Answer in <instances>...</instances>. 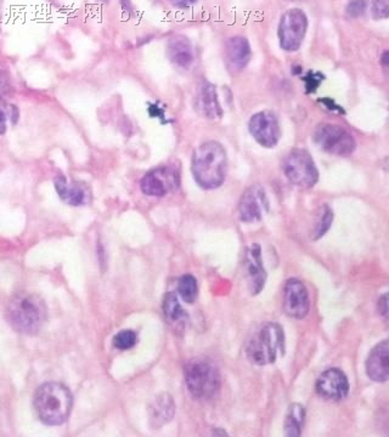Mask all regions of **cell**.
<instances>
[{"mask_svg":"<svg viewBox=\"0 0 389 437\" xmlns=\"http://www.w3.org/2000/svg\"><path fill=\"white\" fill-rule=\"evenodd\" d=\"M285 335L277 323H267L257 330L246 346V354L251 362L265 366L277 361L279 354L284 353Z\"/></svg>","mask_w":389,"mask_h":437,"instance_id":"4","label":"cell"},{"mask_svg":"<svg viewBox=\"0 0 389 437\" xmlns=\"http://www.w3.org/2000/svg\"><path fill=\"white\" fill-rule=\"evenodd\" d=\"M45 304L32 293L16 294L10 299L6 309V318L15 330L22 334H37L47 321Z\"/></svg>","mask_w":389,"mask_h":437,"instance_id":"2","label":"cell"},{"mask_svg":"<svg viewBox=\"0 0 389 437\" xmlns=\"http://www.w3.org/2000/svg\"><path fill=\"white\" fill-rule=\"evenodd\" d=\"M6 133V113L3 108H0V135H4Z\"/></svg>","mask_w":389,"mask_h":437,"instance_id":"32","label":"cell"},{"mask_svg":"<svg viewBox=\"0 0 389 437\" xmlns=\"http://www.w3.org/2000/svg\"><path fill=\"white\" fill-rule=\"evenodd\" d=\"M381 62H382V65L385 66V67H387V66L389 65L388 50H386V52H383V55H382V59H381Z\"/></svg>","mask_w":389,"mask_h":437,"instance_id":"36","label":"cell"},{"mask_svg":"<svg viewBox=\"0 0 389 437\" xmlns=\"http://www.w3.org/2000/svg\"><path fill=\"white\" fill-rule=\"evenodd\" d=\"M269 209L267 193L260 185L256 184L249 187L241 197L239 203L240 218L244 223H257Z\"/></svg>","mask_w":389,"mask_h":437,"instance_id":"11","label":"cell"},{"mask_svg":"<svg viewBox=\"0 0 389 437\" xmlns=\"http://www.w3.org/2000/svg\"><path fill=\"white\" fill-rule=\"evenodd\" d=\"M54 186L57 195L65 203L72 207L83 205L87 200V192L85 187L75 182H70L65 177H57L54 180Z\"/></svg>","mask_w":389,"mask_h":437,"instance_id":"19","label":"cell"},{"mask_svg":"<svg viewBox=\"0 0 389 437\" xmlns=\"http://www.w3.org/2000/svg\"><path fill=\"white\" fill-rule=\"evenodd\" d=\"M251 45L244 37L235 36L226 43V66L231 72H241L251 60Z\"/></svg>","mask_w":389,"mask_h":437,"instance_id":"16","label":"cell"},{"mask_svg":"<svg viewBox=\"0 0 389 437\" xmlns=\"http://www.w3.org/2000/svg\"><path fill=\"white\" fill-rule=\"evenodd\" d=\"M309 294L298 279H288L284 288V310L293 318H304L309 312Z\"/></svg>","mask_w":389,"mask_h":437,"instance_id":"12","label":"cell"},{"mask_svg":"<svg viewBox=\"0 0 389 437\" xmlns=\"http://www.w3.org/2000/svg\"><path fill=\"white\" fill-rule=\"evenodd\" d=\"M304 80L307 93H315L316 89L319 88L320 83L324 80V75L316 73V72H309Z\"/></svg>","mask_w":389,"mask_h":437,"instance_id":"29","label":"cell"},{"mask_svg":"<svg viewBox=\"0 0 389 437\" xmlns=\"http://www.w3.org/2000/svg\"><path fill=\"white\" fill-rule=\"evenodd\" d=\"M332 220V210L330 209L328 205H325L323 215H321V220H320L319 223L316 225V228H315V239L323 237L325 233L328 232V228H331Z\"/></svg>","mask_w":389,"mask_h":437,"instance_id":"25","label":"cell"},{"mask_svg":"<svg viewBox=\"0 0 389 437\" xmlns=\"http://www.w3.org/2000/svg\"><path fill=\"white\" fill-rule=\"evenodd\" d=\"M379 310L381 313L387 318V313H388V306H387V294H385L382 298L379 300Z\"/></svg>","mask_w":389,"mask_h":437,"instance_id":"31","label":"cell"},{"mask_svg":"<svg viewBox=\"0 0 389 437\" xmlns=\"http://www.w3.org/2000/svg\"><path fill=\"white\" fill-rule=\"evenodd\" d=\"M198 106L203 116L208 119H216L223 116V110L218 100L216 87L213 84L208 82L202 83L198 95Z\"/></svg>","mask_w":389,"mask_h":437,"instance_id":"20","label":"cell"},{"mask_svg":"<svg viewBox=\"0 0 389 437\" xmlns=\"http://www.w3.org/2000/svg\"><path fill=\"white\" fill-rule=\"evenodd\" d=\"M308 29V17L302 9L287 10L279 24V40L282 50L295 52L300 50Z\"/></svg>","mask_w":389,"mask_h":437,"instance_id":"8","label":"cell"},{"mask_svg":"<svg viewBox=\"0 0 389 437\" xmlns=\"http://www.w3.org/2000/svg\"><path fill=\"white\" fill-rule=\"evenodd\" d=\"M197 1L198 0H170V3L173 4V6L178 8V9H189L193 5L196 4Z\"/></svg>","mask_w":389,"mask_h":437,"instance_id":"30","label":"cell"},{"mask_svg":"<svg viewBox=\"0 0 389 437\" xmlns=\"http://www.w3.org/2000/svg\"><path fill=\"white\" fill-rule=\"evenodd\" d=\"M177 290L184 302L193 304L196 300L197 294H198L196 279L191 274H184L179 279Z\"/></svg>","mask_w":389,"mask_h":437,"instance_id":"23","label":"cell"},{"mask_svg":"<svg viewBox=\"0 0 389 437\" xmlns=\"http://www.w3.org/2000/svg\"><path fill=\"white\" fill-rule=\"evenodd\" d=\"M372 16L375 20L388 19L389 3L388 0H372Z\"/></svg>","mask_w":389,"mask_h":437,"instance_id":"26","label":"cell"},{"mask_svg":"<svg viewBox=\"0 0 389 437\" xmlns=\"http://www.w3.org/2000/svg\"><path fill=\"white\" fill-rule=\"evenodd\" d=\"M180 186V172L174 167H161L141 179V191L150 197H163Z\"/></svg>","mask_w":389,"mask_h":437,"instance_id":"9","label":"cell"},{"mask_svg":"<svg viewBox=\"0 0 389 437\" xmlns=\"http://www.w3.org/2000/svg\"><path fill=\"white\" fill-rule=\"evenodd\" d=\"M185 383L197 400H211L221 390L218 368L207 360H195L185 367Z\"/></svg>","mask_w":389,"mask_h":437,"instance_id":"5","label":"cell"},{"mask_svg":"<svg viewBox=\"0 0 389 437\" xmlns=\"http://www.w3.org/2000/svg\"><path fill=\"white\" fill-rule=\"evenodd\" d=\"M10 116H11V123L13 124H16L17 121H19L20 112L17 106H15V105H11L10 106Z\"/></svg>","mask_w":389,"mask_h":437,"instance_id":"33","label":"cell"},{"mask_svg":"<svg viewBox=\"0 0 389 437\" xmlns=\"http://www.w3.org/2000/svg\"><path fill=\"white\" fill-rule=\"evenodd\" d=\"M174 410L175 406L172 397L164 394L157 397L151 407V419L155 422L156 425H162L173 418Z\"/></svg>","mask_w":389,"mask_h":437,"instance_id":"21","label":"cell"},{"mask_svg":"<svg viewBox=\"0 0 389 437\" xmlns=\"http://www.w3.org/2000/svg\"><path fill=\"white\" fill-rule=\"evenodd\" d=\"M287 179L300 188H310L319 180V172L309 152L302 149H292L284 162Z\"/></svg>","mask_w":389,"mask_h":437,"instance_id":"7","label":"cell"},{"mask_svg":"<svg viewBox=\"0 0 389 437\" xmlns=\"http://www.w3.org/2000/svg\"><path fill=\"white\" fill-rule=\"evenodd\" d=\"M193 174L198 186L213 190L223 185L228 172L226 151L216 141L200 145L193 156Z\"/></svg>","mask_w":389,"mask_h":437,"instance_id":"1","label":"cell"},{"mask_svg":"<svg viewBox=\"0 0 389 437\" xmlns=\"http://www.w3.org/2000/svg\"><path fill=\"white\" fill-rule=\"evenodd\" d=\"M167 52L169 60L182 68H189L195 61L193 44L188 38L183 36L172 38L169 40Z\"/></svg>","mask_w":389,"mask_h":437,"instance_id":"17","label":"cell"},{"mask_svg":"<svg viewBox=\"0 0 389 437\" xmlns=\"http://www.w3.org/2000/svg\"><path fill=\"white\" fill-rule=\"evenodd\" d=\"M121 5H122L124 11H127L129 14H133V6H131V0H121Z\"/></svg>","mask_w":389,"mask_h":437,"instance_id":"34","label":"cell"},{"mask_svg":"<svg viewBox=\"0 0 389 437\" xmlns=\"http://www.w3.org/2000/svg\"><path fill=\"white\" fill-rule=\"evenodd\" d=\"M163 313L166 321L175 330H185L189 323L188 312L184 310L179 302L177 294L169 292L163 299Z\"/></svg>","mask_w":389,"mask_h":437,"instance_id":"18","label":"cell"},{"mask_svg":"<svg viewBox=\"0 0 389 437\" xmlns=\"http://www.w3.org/2000/svg\"><path fill=\"white\" fill-rule=\"evenodd\" d=\"M292 1H297V0H292Z\"/></svg>","mask_w":389,"mask_h":437,"instance_id":"38","label":"cell"},{"mask_svg":"<svg viewBox=\"0 0 389 437\" xmlns=\"http://www.w3.org/2000/svg\"><path fill=\"white\" fill-rule=\"evenodd\" d=\"M34 410L47 425H60L68 418L72 408L70 390L60 383H47L34 394Z\"/></svg>","mask_w":389,"mask_h":437,"instance_id":"3","label":"cell"},{"mask_svg":"<svg viewBox=\"0 0 389 437\" xmlns=\"http://www.w3.org/2000/svg\"><path fill=\"white\" fill-rule=\"evenodd\" d=\"M136 341H138L136 333L131 329L122 330L113 338L115 348H117L118 350H122V351L134 348Z\"/></svg>","mask_w":389,"mask_h":437,"instance_id":"24","label":"cell"},{"mask_svg":"<svg viewBox=\"0 0 389 437\" xmlns=\"http://www.w3.org/2000/svg\"><path fill=\"white\" fill-rule=\"evenodd\" d=\"M366 9H367L366 0H352L351 3H348L346 13H347L349 17L355 19V17H359L361 15H364Z\"/></svg>","mask_w":389,"mask_h":437,"instance_id":"27","label":"cell"},{"mask_svg":"<svg viewBox=\"0 0 389 437\" xmlns=\"http://www.w3.org/2000/svg\"><path fill=\"white\" fill-rule=\"evenodd\" d=\"M366 373L374 382H387L389 377L388 340H383L371 350L366 361Z\"/></svg>","mask_w":389,"mask_h":437,"instance_id":"15","label":"cell"},{"mask_svg":"<svg viewBox=\"0 0 389 437\" xmlns=\"http://www.w3.org/2000/svg\"><path fill=\"white\" fill-rule=\"evenodd\" d=\"M247 277H249V290L252 294H258L265 286L267 272L262 260V251L258 244L249 246L244 256Z\"/></svg>","mask_w":389,"mask_h":437,"instance_id":"14","label":"cell"},{"mask_svg":"<svg viewBox=\"0 0 389 437\" xmlns=\"http://www.w3.org/2000/svg\"><path fill=\"white\" fill-rule=\"evenodd\" d=\"M249 133L263 147L272 149L281 139V128L277 114L272 111L256 113L249 119Z\"/></svg>","mask_w":389,"mask_h":437,"instance_id":"10","label":"cell"},{"mask_svg":"<svg viewBox=\"0 0 389 437\" xmlns=\"http://www.w3.org/2000/svg\"><path fill=\"white\" fill-rule=\"evenodd\" d=\"M11 85H10V75L6 67L0 64V101L4 100L5 96L9 94Z\"/></svg>","mask_w":389,"mask_h":437,"instance_id":"28","label":"cell"},{"mask_svg":"<svg viewBox=\"0 0 389 437\" xmlns=\"http://www.w3.org/2000/svg\"><path fill=\"white\" fill-rule=\"evenodd\" d=\"M314 142L320 149L339 157H346L355 151L357 142L352 134L343 126L321 123L314 131Z\"/></svg>","mask_w":389,"mask_h":437,"instance_id":"6","label":"cell"},{"mask_svg":"<svg viewBox=\"0 0 389 437\" xmlns=\"http://www.w3.org/2000/svg\"><path fill=\"white\" fill-rule=\"evenodd\" d=\"M315 387L325 400L341 401L348 395L349 383L341 369L331 368L320 376Z\"/></svg>","mask_w":389,"mask_h":437,"instance_id":"13","label":"cell"},{"mask_svg":"<svg viewBox=\"0 0 389 437\" xmlns=\"http://www.w3.org/2000/svg\"><path fill=\"white\" fill-rule=\"evenodd\" d=\"M323 103L328 106V110H337L338 112H342V108H333V101L332 100H330V98H325L323 100Z\"/></svg>","mask_w":389,"mask_h":437,"instance_id":"35","label":"cell"},{"mask_svg":"<svg viewBox=\"0 0 389 437\" xmlns=\"http://www.w3.org/2000/svg\"><path fill=\"white\" fill-rule=\"evenodd\" d=\"M304 407L298 403L290 406L285 419V435L288 437L300 436L304 427Z\"/></svg>","mask_w":389,"mask_h":437,"instance_id":"22","label":"cell"},{"mask_svg":"<svg viewBox=\"0 0 389 437\" xmlns=\"http://www.w3.org/2000/svg\"><path fill=\"white\" fill-rule=\"evenodd\" d=\"M98 1H101V3H108V0H98Z\"/></svg>","mask_w":389,"mask_h":437,"instance_id":"37","label":"cell"}]
</instances>
